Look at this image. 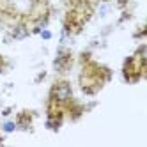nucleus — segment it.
<instances>
[{
	"label": "nucleus",
	"instance_id": "nucleus-3",
	"mask_svg": "<svg viewBox=\"0 0 147 147\" xmlns=\"http://www.w3.org/2000/svg\"><path fill=\"white\" fill-rule=\"evenodd\" d=\"M14 128H16V124H14V122H5V124H4V129H5L7 133H11Z\"/></svg>",
	"mask_w": 147,
	"mask_h": 147
},
{
	"label": "nucleus",
	"instance_id": "nucleus-1",
	"mask_svg": "<svg viewBox=\"0 0 147 147\" xmlns=\"http://www.w3.org/2000/svg\"><path fill=\"white\" fill-rule=\"evenodd\" d=\"M53 96L59 101H67L71 98V87L67 83H59V85H55V89H53Z\"/></svg>",
	"mask_w": 147,
	"mask_h": 147
},
{
	"label": "nucleus",
	"instance_id": "nucleus-2",
	"mask_svg": "<svg viewBox=\"0 0 147 147\" xmlns=\"http://www.w3.org/2000/svg\"><path fill=\"white\" fill-rule=\"evenodd\" d=\"M14 37H16V39H23V37H27V30H25L23 25H20V27L14 30Z\"/></svg>",
	"mask_w": 147,
	"mask_h": 147
}]
</instances>
